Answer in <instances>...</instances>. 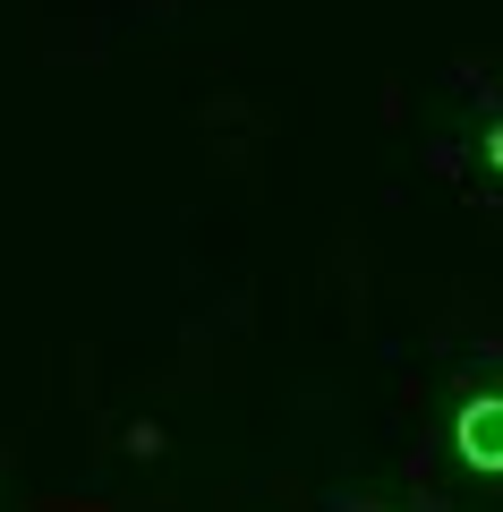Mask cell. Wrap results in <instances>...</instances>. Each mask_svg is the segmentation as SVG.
<instances>
[{"label": "cell", "mask_w": 503, "mask_h": 512, "mask_svg": "<svg viewBox=\"0 0 503 512\" xmlns=\"http://www.w3.org/2000/svg\"><path fill=\"white\" fill-rule=\"evenodd\" d=\"M461 453L478 470H503V402H469L461 410Z\"/></svg>", "instance_id": "6da1fadb"}]
</instances>
